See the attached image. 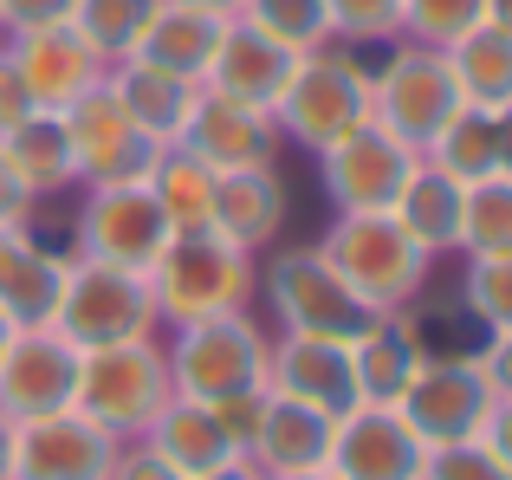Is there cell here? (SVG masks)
I'll use <instances>...</instances> for the list:
<instances>
[{
	"label": "cell",
	"mask_w": 512,
	"mask_h": 480,
	"mask_svg": "<svg viewBox=\"0 0 512 480\" xmlns=\"http://www.w3.org/2000/svg\"><path fill=\"white\" fill-rule=\"evenodd\" d=\"M0 156H7V169L20 176V189L33 195V202H52V195L78 189V163H72L59 111H33L26 124H13L7 137H0Z\"/></svg>",
	"instance_id": "4316f807"
},
{
	"label": "cell",
	"mask_w": 512,
	"mask_h": 480,
	"mask_svg": "<svg viewBox=\"0 0 512 480\" xmlns=\"http://www.w3.org/2000/svg\"><path fill=\"white\" fill-rule=\"evenodd\" d=\"M201 480H266V474L253 468L247 455H240V461H227V468H214V474H201Z\"/></svg>",
	"instance_id": "c3c4849f"
},
{
	"label": "cell",
	"mask_w": 512,
	"mask_h": 480,
	"mask_svg": "<svg viewBox=\"0 0 512 480\" xmlns=\"http://www.w3.org/2000/svg\"><path fill=\"white\" fill-rule=\"evenodd\" d=\"M331 429H338L331 416H318V409H305V403H292V396L266 390V416H260V429H253V442H247V461L266 480L312 474V468H325V461H331Z\"/></svg>",
	"instance_id": "603a6c76"
},
{
	"label": "cell",
	"mask_w": 512,
	"mask_h": 480,
	"mask_svg": "<svg viewBox=\"0 0 512 480\" xmlns=\"http://www.w3.org/2000/svg\"><path fill=\"white\" fill-rule=\"evenodd\" d=\"M422 163L428 169H441V176H454L467 189V182H487L493 176V117L487 111H454L448 124L428 137V150H422Z\"/></svg>",
	"instance_id": "4dcf8cb0"
},
{
	"label": "cell",
	"mask_w": 512,
	"mask_h": 480,
	"mask_svg": "<svg viewBox=\"0 0 512 480\" xmlns=\"http://www.w3.org/2000/svg\"><path fill=\"white\" fill-rule=\"evenodd\" d=\"M370 117V65H363L357 46H318L299 59L292 85L279 91L273 104V124H279V143H299L305 156H325L338 137Z\"/></svg>",
	"instance_id": "3957f363"
},
{
	"label": "cell",
	"mask_w": 512,
	"mask_h": 480,
	"mask_svg": "<svg viewBox=\"0 0 512 480\" xmlns=\"http://www.w3.org/2000/svg\"><path fill=\"white\" fill-rule=\"evenodd\" d=\"M312 247L325 253V266L350 286L363 312H409L428 292V266H435L402 234L396 215H338Z\"/></svg>",
	"instance_id": "6da1fadb"
},
{
	"label": "cell",
	"mask_w": 512,
	"mask_h": 480,
	"mask_svg": "<svg viewBox=\"0 0 512 480\" xmlns=\"http://www.w3.org/2000/svg\"><path fill=\"white\" fill-rule=\"evenodd\" d=\"M415 163H422V150H409L376 117H363L350 137H338L318 156V189H325V202L338 215H389L402 182L415 176Z\"/></svg>",
	"instance_id": "30bf717a"
},
{
	"label": "cell",
	"mask_w": 512,
	"mask_h": 480,
	"mask_svg": "<svg viewBox=\"0 0 512 480\" xmlns=\"http://www.w3.org/2000/svg\"><path fill=\"white\" fill-rule=\"evenodd\" d=\"M182 150H195L208 169H253V163H279V124L260 104H240L227 91H195V111H188Z\"/></svg>",
	"instance_id": "e0dca14e"
},
{
	"label": "cell",
	"mask_w": 512,
	"mask_h": 480,
	"mask_svg": "<svg viewBox=\"0 0 512 480\" xmlns=\"http://www.w3.org/2000/svg\"><path fill=\"white\" fill-rule=\"evenodd\" d=\"M33 208L39 202L20 189V176H13L7 156H0V234H7V228H33Z\"/></svg>",
	"instance_id": "ee69618b"
},
{
	"label": "cell",
	"mask_w": 512,
	"mask_h": 480,
	"mask_svg": "<svg viewBox=\"0 0 512 480\" xmlns=\"http://www.w3.org/2000/svg\"><path fill=\"white\" fill-rule=\"evenodd\" d=\"M169 240H175V228H169L163 208H156L150 182H111V189H85L72 253H91V260L130 266V273H150V266L163 260Z\"/></svg>",
	"instance_id": "8fae6325"
},
{
	"label": "cell",
	"mask_w": 512,
	"mask_h": 480,
	"mask_svg": "<svg viewBox=\"0 0 512 480\" xmlns=\"http://www.w3.org/2000/svg\"><path fill=\"white\" fill-rule=\"evenodd\" d=\"M299 59H305V52L266 39L260 26L227 20V33H221V46H214V65H208V78H201V85H208V91H227V98H240V104L273 111L279 91H286L292 72H299Z\"/></svg>",
	"instance_id": "44dd1931"
},
{
	"label": "cell",
	"mask_w": 512,
	"mask_h": 480,
	"mask_svg": "<svg viewBox=\"0 0 512 480\" xmlns=\"http://www.w3.org/2000/svg\"><path fill=\"white\" fill-rule=\"evenodd\" d=\"M266 344H273V331H260L253 312H221V318L175 325V338L163 344L169 390L188 396V403H208V409L234 403V396L266 383Z\"/></svg>",
	"instance_id": "277c9868"
},
{
	"label": "cell",
	"mask_w": 512,
	"mask_h": 480,
	"mask_svg": "<svg viewBox=\"0 0 512 480\" xmlns=\"http://www.w3.org/2000/svg\"><path fill=\"white\" fill-rule=\"evenodd\" d=\"M150 299L163 331L195 325V318H221V312H247L260 292V266L253 253L227 247L221 234H175L163 247V260L150 266Z\"/></svg>",
	"instance_id": "7a4b0ae2"
},
{
	"label": "cell",
	"mask_w": 512,
	"mask_h": 480,
	"mask_svg": "<svg viewBox=\"0 0 512 480\" xmlns=\"http://www.w3.org/2000/svg\"><path fill=\"white\" fill-rule=\"evenodd\" d=\"M52 331H65L78 351H104V344L156 338L163 318H156V299H150V279L143 273L111 266V260H91V253H72Z\"/></svg>",
	"instance_id": "5b68a950"
},
{
	"label": "cell",
	"mask_w": 512,
	"mask_h": 480,
	"mask_svg": "<svg viewBox=\"0 0 512 480\" xmlns=\"http://www.w3.org/2000/svg\"><path fill=\"white\" fill-rule=\"evenodd\" d=\"M111 480H182V474H175V468H169L163 455H156L150 442H124V448H117V468H111Z\"/></svg>",
	"instance_id": "7bdbcfd3"
},
{
	"label": "cell",
	"mask_w": 512,
	"mask_h": 480,
	"mask_svg": "<svg viewBox=\"0 0 512 480\" xmlns=\"http://www.w3.org/2000/svg\"><path fill=\"white\" fill-rule=\"evenodd\" d=\"M169 396L175 390H169L163 338H130V344L85 351V364H78V403L72 409H85L91 422H104L117 442H137Z\"/></svg>",
	"instance_id": "8992f818"
},
{
	"label": "cell",
	"mask_w": 512,
	"mask_h": 480,
	"mask_svg": "<svg viewBox=\"0 0 512 480\" xmlns=\"http://www.w3.org/2000/svg\"><path fill=\"white\" fill-rule=\"evenodd\" d=\"M150 13H156V0H78L65 26H72L104 65H117V59H130V46H137V33L150 26Z\"/></svg>",
	"instance_id": "1f68e13d"
},
{
	"label": "cell",
	"mask_w": 512,
	"mask_h": 480,
	"mask_svg": "<svg viewBox=\"0 0 512 480\" xmlns=\"http://www.w3.org/2000/svg\"><path fill=\"white\" fill-rule=\"evenodd\" d=\"M422 480H512V468L493 455L487 442H448V448H428L422 461Z\"/></svg>",
	"instance_id": "74e56055"
},
{
	"label": "cell",
	"mask_w": 512,
	"mask_h": 480,
	"mask_svg": "<svg viewBox=\"0 0 512 480\" xmlns=\"http://www.w3.org/2000/svg\"><path fill=\"white\" fill-rule=\"evenodd\" d=\"M292 215V189L279 176V163H253V169H221L214 176V221L208 234H221L227 247L253 253L260 260L266 247H279Z\"/></svg>",
	"instance_id": "ac0fdd59"
},
{
	"label": "cell",
	"mask_w": 512,
	"mask_h": 480,
	"mask_svg": "<svg viewBox=\"0 0 512 480\" xmlns=\"http://www.w3.org/2000/svg\"><path fill=\"white\" fill-rule=\"evenodd\" d=\"M461 202H467V189L454 176L415 163V176L402 182V195H396L389 215L402 221V234H409L428 260H441V253H461Z\"/></svg>",
	"instance_id": "83f0119b"
},
{
	"label": "cell",
	"mask_w": 512,
	"mask_h": 480,
	"mask_svg": "<svg viewBox=\"0 0 512 480\" xmlns=\"http://www.w3.org/2000/svg\"><path fill=\"white\" fill-rule=\"evenodd\" d=\"M454 111H461V91H454L448 52L396 39V46L383 52V65H370V117L389 137H402L409 150H428V137H435Z\"/></svg>",
	"instance_id": "52a82bcc"
},
{
	"label": "cell",
	"mask_w": 512,
	"mask_h": 480,
	"mask_svg": "<svg viewBox=\"0 0 512 480\" xmlns=\"http://www.w3.org/2000/svg\"><path fill=\"white\" fill-rule=\"evenodd\" d=\"M234 20L260 26L266 39H279V46H292V52L331 46V13H325V0H240Z\"/></svg>",
	"instance_id": "836d02e7"
},
{
	"label": "cell",
	"mask_w": 512,
	"mask_h": 480,
	"mask_svg": "<svg viewBox=\"0 0 512 480\" xmlns=\"http://www.w3.org/2000/svg\"><path fill=\"white\" fill-rule=\"evenodd\" d=\"M266 390L292 396V403L318 409V416H331V422L363 403L350 344L344 338H292V331H279V338L266 344Z\"/></svg>",
	"instance_id": "9a60e30c"
},
{
	"label": "cell",
	"mask_w": 512,
	"mask_h": 480,
	"mask_svg": "<svg viewBox=\"0 0 512 480\" xmlns=\"http://www.w3.org/2000/svg\"><path fill=\"white\" fill-rule=\"evenodd\" d=\"M117 448L124 442L85 409L13 422V480H111Z\"/></svg>",
	"instance_id": "5bb4252c"
},
{
	"label": "cell",
	"mask_w": 512,
	"mask_h": 480,
	"mask_svg": "<svg viewBox=\"0 0 512 480\" xmlns=\"http://www.w3.org/2000/svg\"><path fill=\"white\" fill-rule=\"evenodd\" d=\"M338 46H396L402 39V0H325Z\"/></svg>",
	"instance_id": "d590c367"
},
{
	"label": "cell",
	"mask_w": 512,
	"mask_h": 480,
	"mask_svg": "<svg viewBox=\"0 0 512 480\" xmlns=\"http://www.w3.org/2000/svg\"><path fill=\"white\" fill-rule=\"evenodd\" d=\"M480 26H493V33L512 39V0H480Z\"/></svg>",
	"instance_id": "7dc6e473"
},
{
	"label": "cell",
	"mask_w": 512,
	"mask_h": 480,
	"mask_svg": "<svg viewBox=\"0 0 512 480\" xmlns=\"http://www.w3.org/2000/svg\"><path fill=\"white\" fill-rule=\"evenodd\" d=\"M39 104H33V91H26V78L13 72V59H7V39H0V137H7L13 124H26Z\"/></svg>",
	"instance_id": "60d3db41"
},
{
	"label": "cell",
	"mask_w": 512,
	"mask_h": 480,
	"mask_svg": "<svg viewBox=\"0 0 512 480\" xmlns=\"http://www.w3.org/2000/svg\"><path fill=\"white\" fill-rule=\"evenodd\" d=\"M175 7H201V13H221V20H234L240 0H175Z\"/></svg>",
	"instance_id": "f907efd6"
},
{
	"label": "cell",
	"mask_w": 512,
	"mask_h": 480,
	"mask_svg": "<svg viewBox=\"0 0 512 480\" xmlns=\"http://www.w3.org/2000/svg\"><path fill=\"white\" fill-rule=\"evenodd\" d=\"M78 351L65 331L39 325V331H13L7 351H0V416L7 422H39L59 416L78 403Z\"/></svg>",
	"instance_id": "4fadbf2b"
},
{
	"label": "cell",
	"mask_w": 512,
	"mask_h": 480,
	"mask_svg": "<svg viewBox=\"0 0 512 480\" xmlns=\"http://www.w3.org/2000/svg\"><path fill=\"white\" fill-rule=\"evenodd\" d=\"M279 480H338L331 468H312V474H279Z\"/></svg>",
	"instance_id": "816d5d0a"
},
{
	"label": "cell",
	"mask_w": 512,
	"mask_h": 480,
	"mask_svg": "<svg viewBox=\"0 0 512 480\" xmlns=\"http://www.w3.org/2000/svg\"><path fill=\"white\" fill-rule=\"evenodd\" d=\"M461 312H467V325H480V331H512V253L467 260Z\"/></svg>",
	"instance_id": "e575fe53"
},
{
	"label": "cell",
	"mask_w": 512,
	"mask_h": 480,
	"mask_svg": "<svg viewBox=\"0 0 512 480\" xmlns=\"http://www.w3.org/2000/svg\"><path fill=\"white\" fill-rule=\"evenodd\" d=\"M137 442H150L182 480H201V474L227 468V461H240V448H234V435L221 429V416H214L208 403H188V396H169Z\"/></svg>",
	"instance_id": "d4e9b609"
},
{
	"label": "cell",
	"mask_w": 512,
	"mask_h": 480,
	"mask_svg": "<svg viewBox=\"0 0 512 480\" xmlns=\"http://www.w3.org/2000/svg\"><path fill=\"white\" fill-rule=\"evenodd\" d=\"M0 39H7V26H0Z\"/></svg>",
	"instance_id": "db71d44e"
},
{
	"label": "cell",
	"mask_w": 512,
	"mask_h": 480,
	"mask_svg": "<svg viewBox=\"0 0 512 480\" xmlns=\"http://www.w3.org/2000/svg\"><path fill=\"white\" fill-rule=\"evenodd\" d=\"M461 253H467V260L512 253V182L506 176L467 182V202H461Z\"/></svg>",
	"instance_id": "d6a6232c"
},
{
	"label": "cell",
	"mask_w": 512,
	"mask_h": 480,
	"mask_svg": "<svg viewBox=\"0 0 512 480\" xmlns=\"http://www.w3.org/2000/svg\"><path fill=\"white\" fill-rule=\"evenodd\" d=\"M474 364H480V377H487L493 403H512V331H487V338L474 344Z\"/></svg>",
	"instance_id": "f35d334b"
},
{
	"label": "cell",
	"mask_w": 512,
	"mask_h": 480,
	"mask_svg": "<svg viewBox=\"0 0 512 480\" xmlns=\"http://www.w3.org/2000/svg\"><path fill=\"white\" fill-rule=\"evenodd\" d=\"M448 72L467 111H500V104H512V39L493 26H474L467 39L448 46Z\"/></svg>",
	"instance_id": "f546056e"
},
{
	"label": "cell",
	"mask_w": 512,
	"mask_h": 480,
	"mask_svg": "<svg viewBox=\"0 0 512 480\" xmlns=\"http://www.w3.org/2000/svg\"><path fill=\"white\" fill-rule=\"evenodd\" d=\"M65 266H72V253L46 247L33 228H7L0 234V318L13 331L52 325L59 292H65Z\"/></svg>",
	"instance_id": "ffe728a7"
},
{
	"label": "cell",
	"mask_w": 512,
	"mask_h": 480,
	"mask_svg": "<svg viewBox=\"0 0 512 480\" xmlns=\"http://www.w3.org/2000/svg\"><path fill=\"white\" fill-rule=\"evenodd\" d=\"M72 7H78V0H0V26H7V39L33 33V26H65Z\"/></svg>",
	"instance_id": "ab89813d"
},
{
	"label": "cell",
	"mask_w": 512,
	"mask_h": 480,
	"mask_svg": "<svg viewBox=\"0 0 512 480\" xmlns=\"http://www.w3.org/2000/svg\"><path fill=\"white\" fill-rule=\"evenodd\" d=\"M214 176H221V169H208L195 150L175 143V150H163L150 163V176H143V182H150L156 208L169 215L175 234H208V221H214Z\"/></svg>",
	"instance_id": "f1b7e54d"
},
{
	"label": "cell",
	"mask_w": 512,
	"mask_h": 480,
	"mask_svg": "<svg viewBox=\"0 0 512 480\" xmlns=\"http://www.w3.org/2000/svg\"><path fill=\"white\" fill-rule=\"evenodd\" d=\"M480 26V0H402V39L448 52Z\"/></svg>",
	"instance_id": "8d00e7d4"
},
{
	"label": "cell",
	"mask_w": 512,
	"mask_h": 480,
	"mask_svg": "<svg viewBox=\"0 0 512 480\" xmlns=\"http://www.w3.org/2000/svg\"><path fill=\"white\" fill-rule=\"evenodd\" d=\"M428 442L402 422V409L357 403L331 429V461L325 468L338 480H422Z\"/></svg>",
	"instance_id": "2e32d148"
},
{
	"label": "cell",
	"mask_w": 512,
	"mask_h": 480,
	"mask_svg": "<svg viewBox=\"0 0 512 480\" xmlns=\"http://www.w3.org/2000/svg\"><path fill=\"white\" fill-rule=\"evenodd\" d=\"M402 422L422 435L428 448H448V442H474L493 416V390L480 377L474 351H428L422 377L402 390Z\"/></svg>",
	"instance_id": "7c38bea8"
},
{
	"label": "cell",
	"mask_w": 512,
	"mask_h": 480,
	"mask_svg": "<svg viewBox=\"0 0 512 480\" xmlns=\"http://www.w3.org/2000/svg\"><path fill=\"white\" fill-rule=\"evenodd\" d=\"M7 338H13V325H7V318H0V351H7Z\"/></svg>",
	"instance_id": "f5cc1de1"
},
{
	"label": "cell",
	"mask_w": 512,
	"mask_h": 480,
	"mask_svg": "<svg viewBox=\"0 0 512 480\" xmlns=\"http://www.w3.org/2000/svg\"><path fill=\"white\" fill-rule=\"evenodd\" d=\"M260 286H266V305H273L279 331H292V338H344L350 344L376 318L350 299V286L325 266L318 247H279L266 260Z\"/></svg>",
	"instance_id": "ba28073f"
},
{
	"label": "cell",
	"mask_w": 512,
	"mask_h": 480,
	"mask_svg": "<svg viewBox=\"0 0 512 480\" xmlns=\"http://www.w3.org/2000/svg\"><path fill=\"white\" fill-rule=\"evenodd\" d=\"M480 442H487L493 455L512 468V403H493V416H487V429H480Z\"/></svg>",
	"instance_id": "bcb514c9"
},
{
	"label": "cell",
	"mask_w": 512,
	"mask_h": 480,
	"mask_svg": "<svg viewBox=\"0 0 512 480\" xmlns=\"http://www.w3.org/2000/svg\"><path fill=\"white\" fill-rule=\"evenodd\" d=\"M65 143H72V163H78V189H111V182H143L156 150L150 137L137 130V117L124 111V98L111 91V72L104 85H91L85 98H72L59 111Z\"/></svg>",
	"instance_id": "9c48e42d"
},
{
	"label": "cell",
	"mask_w": 512,
	"mask_h": 480,
	"mask_svg": "<svg viewBox=\"0 0 512 480\" xmlns=\"http://www.w3.org/2000/svg\"><path fill=\"white\" fill-rule=\"evenodd\" d=\"M7 59H13V72L26 78V91H33L39 111H65L72 98H85V91L104 85V72H111V65H104L72 26H33V33H13Z\"/></svg>",
	"instance_id": "d6986e66"
},
{
	"label": "cell",
	"mask_w": 512,
	"mask_h": 480,
	"mask_svg": "<svg viewBox=\"0 0 512 480\" xmlns=\"http://www.w3.org/2000/svg\"><path fill=\"white\" fill-rule=\"evenodd\" d=\"M221 33H227L221 13L156 0L150 26H143L137 46H130V59L156 65V72H169V78H188V85H201V78H208V65H214V46H221Z\"/></svg>",
	"instance_id": "cb8c5ba5"
},
{
	"label": "cell",
	"mask_w": 512,
	"mask_h": 480,
	"mask_svg": "<svg viewBox=\"0 0 512 480\" xmlns=\"http://www.w3.org/2000/svg\"><path fill=\"white\" fill-rule=\"evenodd\" d=\"M350 364H357V396L376 409H396L402 390L422 377L428 364V338L409 312H376L370 325L350 338Z\"/></svg>",
	"instance_id": "7402d4cb"
},
{
	"label": "cell",
	"mask_w": 512,
	"mask_h": 480,
	"mask_svg": "<svg viewBox=\"0 0 512 480\" xmlns=\"http://www.w3.org/2000/svg\"><path fill=\"white\" fill-rule=\"evenodd\" d=\"M111 91L124 98V111L137 117V130L156 143V150H175L182 130H188V111H195L201 85L169 78V72H156V65H143V59H117L111 65Z\"/></svg>",
	"instance_id": "484cf974"
},
{
	"label": "cell",
	"mask_w": 512,
	"mask_h": 480,
	"mask_svg": "<svg viewBox=\"0 0 512 480\" xmlns=\"http://www.w3.org/2000/svg\"><path fill=\"white\" fill-rule=\"evenodd\" d=\"M214 416H221V429H227V435H234V448L247 455L253 429H260V416H266V383H260V390H247V396H234V403H221Z\"/></svg>",
	"instance_id": "b9f144b4"
},
{
	"label": "cell",
	"mask_w": 512,
	"mask_h": 480,
	"mask_svg": "<svg viewBox=\"0 0 512 480\" xmlns=\"http://www.w3.org/2000/svg\"><path fill=\"white\" fill-rule=\"evenodd\" d=\"M487 117H493V176L512 182V104H500V111H487Z\"/></svg>",
	"instance_id": "f6af8a7d"
},
{
	"label": "cell",
	"mask_w": 512,
	"mask_h": 480,
	"mask_svg": "<svg viewBox=\"0 0 512 480\" xmlns=\"http://www.w3.org/2000/svg\"><path fill=\"white\" fill-rule=\"evenodd\" d=\"M0 480H13V422L0 416Z\"/></svg>",
	"instance_id": "681fc988"
}]
</instances>
